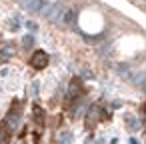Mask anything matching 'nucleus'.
<instances>
[{
	"label": "nucleus",
	"mask_w": 146,
	"mask_h": 144,
	"mask_svg": "<svg viewBox=\"0 0 146 144\" xmlns=\"http://www.w3.org/2000/svg\"><path fill=\"white\" fill-rule=\"evenodd\" d=\"M40 140V132L34 130L32 126H24L16 138V144H38Z\"/></svg>",
	"instance_id": "1"
},
{
	"label": "nucleus",
	"mask_w": 146,
	"mask_h": 144,
	"mask_svg": "<svg viewBox=\"0 0 146 144\" xmlns=\"http://www.w3.org/2000/svg\"><path fill=\"white\" fill-rule=\"evenodd\" d=\"M104 118H108V112H106L104 108H100V106H96V104H94V106L90 108V112H88L86 126H88V128H92V126H94V122L98 124V122H100V120H104Z\"/></svg>",
	"instance_id": "2"
},
{
	"label": "nucleus",
	"mask_w": 146,
	"mask_h": 144,
	"mask_svg": "<svg viewBox=\"0 0 146 144\" xmlns=\"http://www.w3.org/2000/svg\"><path fill=\"white\" fill-rule=\"evenodd\" d=\"M10 142V128L6 122H0V144H8Z\"/></svg>",
	"instance_id": "6"
},
{
	"label": "nucleus",
	"mask_w": 146,
	"mask_h": 144,
	"mask_svg": "<svg viewBox=\"0 0 146 144\" xmlns=\"http://www.w3.org/2000/svg\"><path fill=\"white\" fill-rule=\"evenodd\" d=\"M32 122H34L38 128H42V126H44V122H46L44 110H42L38 104H34V106H32Z\"/></svg>",
	"instance_id": "5"
},
{
	"label": "nucleus",
	"mask_w": 146,
	"mask_h": 144,
	"mask_svg": "<svg viewBox=\"0 0 146 144\" xmlns=\"http://www.w3.org/2000/svg\"><path fill=\"white\" fill-rule=\"evenodd\" d=\"M82 94H84L82 80H80V78H72V80H70V88H68V98H72V100H78Z\"/></svg>",
	"instance_id": "4"
},
{
	"label": "nucleus",
	"mask_w": 146,
	"mask_h": 144,
	"mask_svg": "<svg viewBox=\"0 0 146 144\" xmlns=\"http://www.w3.org/2000/svg\"><path fill=\"white\" fill-rule=\"evenodd\" d=\"M0 60H2V58H0Z\"/></svg>",
	"instance_id": "7"
},
{
	"label": "nucleus",
	"mask_w": 146,
	"mask_h": 144,
	"mask_svg": "<svg viewBox=\"0 0 146 144\" xmlns=\"http://www.w3.org/2000/svg\"><path fill=\"white\" fill-rule=\"evenodd\" d=\"M30 66L36 68V70H42L48 66V54L44 50H34L32 56H30Z\"/></svg>",
	"instance_id": "3"
}]
</instances>
